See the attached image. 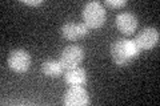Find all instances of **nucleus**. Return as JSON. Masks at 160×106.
<instances>
[{
  "label": "nucleus",
  "instance_id": "nucleus-2",
  "mask_svg": "<svg viewBox=\"0 0 160 106\" xmlns=\"http://www.w3.org/2000/svg\"><path fill=\"white\" fill-rule=\"evenodd\" d=\"M107 19L104 6L99 2H89L83 8V23L88 29H98L103 27Z\"/></svg>",
  "mask_w": 160,
  "mask_h": 106
},
{
  "label": "nucleus",
  "instance_id": "nucleus-5",
  "mask_svg": "<svg viewBox=\"0 0 160 106\" xmlns=\"http://www.w3.org/2000/svg\"><path fill=\"white\" fill-rule=\"evenodd\" d=\"M159 31L153 27H147V28H143L140 31L136 37H135V44L136 47L139 48V50H149L155 48L159 43Z\"/></svg>",
  "mask_w": 160,
  "mask_h": 106
},
{
  "label": "nucleus",
  "instance_id": "nucleus-3",
  "mask_svg": "<svg viewBox=\"0 0 160 106\" xmlns=\"http://www.w3.org/2000/svg\"><path fill=\"white\" fill-rule=\"evenodd\" d=\"M84 60V50L79 45H68L63 49L60 54V60L64 69H71L80 67V64Z\"/></svg>",
  "mask_w": 160,
  "mask_h": 106
},
{
  "label": "nucleus",
  "instance_id": "nucleus-1",
  "mask_svg": "<svg viewBox=\"0 0 160 106\" xmlns=\"http://www.w3.org/2000/svg\"><path fill=\"white\" fill-rule=\"evenodd\" d=\"M140 54L133 40L119 39L111 45V57L118 67H127Z\"/></svg>",
  "mask_w": 160,
  "mask_h": 106
},
{
  "label": "nucleus",
  "instance_id": "nucleus-8",
  "mask_svg": "<svg viewBox=\"0 0 160 106\" xmlns=\"http://www.w3.org/2000/svg\"><path fill=\"white\" fill-rule=\"evenodd\" d=\"M115 21H116L118 29L124 35H132L133 32H136L138 24H139L138 17L133 13H129V12L119 13L116 19H115Z\"/></svg>",
  "mask_w": 160,
  "mask_h": 106
},
{
  "label": "nucleus",
  "instance_id": "nucleus-11",
  "mask_svg": "<svg viewBox=\"0 0 160 106\" xmlns=\"http://www.w3.org/2000/svg\"><path fill=\"white\" fill-rule=\"evenodd\" d=\"M127 4L126 0H107V2H104V6H107L109 8H123L124 6Z\"/></svg>",
  "mask_w": 160,
  "mask_h": 106
},
{
  "label": "nucleus",
  "instance_id": "nucleus-9",
  "mask_svg": "<svg viewBox=\"0 0 160 106\" xmlns=\"http://www.w3.org/2000/svg\"><path fill=\"white\" fill-rule=\"evenodd\" d=\"M64 81L69 86H83L87 82V72L80 67L66 69L64 70Z\"/></svg>",
  "mask_w": 160,
  "mask_h": 106
},
{
  "label": "nucleus",
  "instance_id": "nucleus-12",
  "mask_svg": "<svg viewBox=\"0 0 160 106\" xmlns=\"http://www.w3.org/2000/svg\"><path fill=\"white\" fill-rule=\"evenodd\" d=\"M24 4H27V6H32V7H38V6H42L43 2L42 0H35V2H31V0H23Z\"/></svg>",
  "mask_w": 160,
  "mask_h": 106
},
{
  "label": "nucleus",
  "instance_id": "nucleus-7",
  "mask_svg": "<svg viewBox=\"0 0 160 106\" xmlns=\"http://www.w3.org/2000/svg\"><path fill=\"white\" fill-rule=\"evenodd\" d=\"M63 101L67 106H86L89 102V94L83 86H69Z\"/></svg>",
  "mask_w": 160,
  "mask_h": 106
},
{
  "label": "nucleus",
  "instance_id": "nucleus-10",
  "mask_svg": "<svg viewBox=\"0 0 160 106\" xmlns=\"http://www.w3.org/2000/svg\"><path fill=\"white\" fill-rule=\"evenodd\" d=\"M64 69L62 62L59 60H46L42 64V72L47 76V77L51 78H56L60 77L62 74H64Z\"/></svg>",
  "mask_w": 160,
  "mask_h": 106
},
{
  "label": "nucleus",
  "instance_id": "nucleus-4",
  "mask_svg": "<svg viewBox=\"0 0 160 106\" xmlns=\"http://www.w3.org/2000/svg\"><path fill=\"white\" fill-rule=\"evenodd\" d=\"M7 64L15 73H26L31 65V56L24 49H15L9 53Z\"/></svg>",
  "mask_w": 160,
  "mask_h": 106
},
{
  "label": "nucleus",
  "instance_id": "nucleus-6",
  "mask_svg": "<svg viewBox=\"0 0 160 106\" xmlns=\"http://www.w3.org/2000/svg\"><path fill=\"white\" fill-rule=\"evenodd\" d=\"M88 27L84 23H75V21H67L62 25L60 33L62 36L68 40V41H78L86 37L88 35Z\"/></svg>",
  "mask_w": 160,
  "mask_h": 106
}]
</instances>
